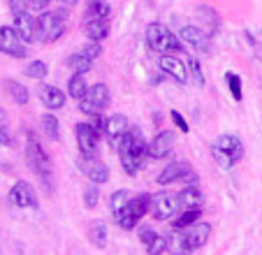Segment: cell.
Masks as SVG:
<instances>
[{"label": "cell", "instance_id": "1", "mask_svg": "<svg viewBox=\"0 0 262 255\" xmlns=\"http://www.w3.org/2000/svg\"><path fill=\"white\" fill-rule=\"evenodd\" d=\"M116 151H119V160H121L125 172L137 174L139 167H142L148 158V144L144 142V137L137 133V130H128L125 137L121 139Z\"/></svg>", "mask_w": 262, "mask_h": 255}, {"label": "cell", "instance_id": "2", "mask_svg": "<svg viewBox=\"0 0 262 255\" xmlns=\"http://www.w3.org/2000/svg\"><path fill=\"white\" fill-rule=\"evenodd\" d=\"M26 162H28L30 169L42 179L47 190L51 193V186H54V183H51V160H49V156H47V151L42 148L40 139L35 137L33 133H28V142H26Z\"/></svg>", "mask_w": 262, "mask_h": 255}, {"label": "cell", "instance_id": "3", "mask_svg": "<svg viewBox=\"0 0 262 255\" xmlns=\"http://www.w3.org/2000/svg\"><path fill=\"white\" fill-rule=\"evenodd\" d=\"M146 42L148 47L160 56H177V54H183V42L172 33L167 30L163 24H151L146 28Z\"/></svg>", "mask_w": 262, "mask_h": 255}, {"label": "cell", "instance_id": "4", "mask_svg": "<svg viewBox=\"0 0 262 255\" xmlns=\"http://www.w3.org/2000/svg\"><path fill=\"white\" fill-rule=\"evenodd\" d=\"M211 156H213V160H216L218 167L230 169V167H234L244 158L242 139H239L237 135H223V137H218L216 142H213Z\"/></svg>", "mask_w": 262, "mask_h": 255}, {"label": "cell", "instance_id": "5", "mask_svg": "<svg viewBox=\"0 0 262 255\" xmlns=\"http://www.w3.org/2000/svg\"><path fill=\"white\" fill-rule=\"evenodd\" d=\"M148 209H151V195L139 193V195H135L133 200L128 202V206L121 211L119 216H114V221L119 223L123 230H133V227L139 223V218L148 214Z\"/></svg>", "mask_w": 262, "mask_h": 255}, {"label": "cell", "instance_id": "6", "mask_svg": "<svg viewBox=\"0 0 262 255\" xmlns=\"http://www.w3.org/2000/svg\"><path fill=\"white\" fill-rule=\"evenodd\" d=\"M65 33V14L60 12H42L37 16V39L49 45L60 39V35Z\"/></svg>", "mask_w": 262, "mask_h": 255}, {"label": "cell", "instance_id": "7", "mask_svg": "<svg viewBox=\"0 0 262 255\" xmlns=\"http://www.w3.org/2000/svg\"><path fill=\"white\" fill-rule=\"evenodd\" d=\"M109 100H112V93L104 83H95L93 89L86 91V95L79 100V109L86 114V116H93V114H100L102 109H107Z\"/></svg>", "mask_w": 262, "mask_h": 255}, {"label": "cell", "instance_id": "8", "mask_svg": "<svg viewBox=\"0 0 262 255\" xmlns=\"http://www.w3.org/2000/svg\"><path fill=\"white\" fill-rule=\"evenodd\" d=\"M179 209V200L177 195H172V193L167 190H160L156 193V195H151V216L156 218V221H167V218H172L174 214H177Z\"/></svg>", "mask_w": 262, "mask_h": 255}, {"label": "cell", "instance_id": "9", "mask_svg": "<svg viewBox=\"0 0 262 255\" xmlns=\"http://www.w3.org/2000/svg\"><path fill=\"white\" fill-rule=\"evenodd\" d=\"M128 130H130V123H128V116H123V114H112L109 118H104L102 135L107 137V142L112 148H119L121 139L125 137Z\"/></svg>", "mask_w": 262, "mask_h": 255}, {"label": "cell", "instance_id": "10", "mask_svg": "<svg viewBox=\"0 0 262 255\" xmlns=\"http://www.w3.org/2000/svg\"><path fill=\"white\" fill-rule=\"evenodd\" d=\"M0 51L12 58H24L26 56V45L21 35L10 26H0Z\"/></svg>", "mask_w": 262, "mask_h": 255}, {"label": "cell", "instance_id": "11", "mask_svg": "<svg viewBox=\"0 0 262 255\" xmlns=\"http://www.w3.org/2000/svg\"><path fill=\"white\" fill-rule=\"evenodd\" d=\"M74 130H77V144H79V151L84 153V158H95L100 133L91 123H77Z\"/></svg>", "mask_w": 262, "mask_h": 255}, {"label": "cell", "instance_id": "12", "mask_svg": "<svg viewBox=\"0 0 262 255\" xmlns=\"http://www.w3.org/2000/svg\"><path fill=\"white\" fill-rule=\"evenodd\" d=\"M10 204L19 209H35L37 206V193L33 190L28 181H16L10 190Z\"/></svg>", "mask_w": 262, "mask_h": 255}, {"label": "cell", "instance_id": "13", "mask_svg": "<svg viewBox=\"0 0 262 255\" xmlns=\"http://www.w3.org/2000/svg\"><path fill=\"white\" fill-rule=\"evenodd\" d=\"M160 70L167 72V77H172L179 83H188L190 81V72H188V63L177 56H160Z\"/></svg>", "mask_w": 262, "mask_h": 255}, {"label": "cell", "instance_id": "14", "mask_svg": "<svg viewBox=\"0 0 262 255\" xmlns=\"http://www.w3.org/2000/svg\"><path fill=\"white\" fill-rule=\"evenodd\" d=\"M165 239H167V250L172 255H190L195 250L183 227H172V230L165 235Z\"/></svg>", "mask_w": 262, "mask_h": 255}, {"label": "cell", "instance_id": "15", "mask_svg": "<svg viewBox=\"0 0 262 255\" xmlns=\"http://www.w3.org/2000/svg\"><path fill=\"white\" fill-rule=\"evenodd\" d=\"M181 42H186L188 47H193L195 51H200V54H209L211 51V42H209V35L202 33L200 28H193V26H186V28H181Z\"/></svg>", "mask_w": 262, "mask_h": 255}, {"label": "cell", "instance_id": "16", "mask_svg": "<svg viewBox=\"0 0 262 255\" xmlns=\"http://www.w3.org/2000/svg\"><path fill=\"white\" fill-rule=\"evenodd\" d=\"M188 177H193L188 162H169L163 172L158 174V183L160 186H169L174 181H186Z\"/></svg>", "mask_w": 262, "mask_h": 255}, {"label": "cell", "instance_id": "17", "mask_svg": "<svg viewBox=\"0 0 262 255\" xmlns=\"http://www.w3.org/2000/svg\"><path fill=\"white\" fill-rule=\"evenodd\" d=\"M174 139H177V137H174L172 130H160V133L151 139V144H148V158H154V160L165 158L169 151H172Z\"/></svg>", "mask_w": 262, "mask_h": 255}, {"label": "cell", "instance_id": "18", "mask_svg": "<svg viewBox=\"0 0 262 255\" xmlns=\"http://www.w3.org/2000/svg\"><path fill=\"white\" fill-rule=\"evenodd\" d=\"M81 165V172L89 177L91 183H107L109 181V169L104 162H100L98 158H84V160L79 162Z\"/></svg>", "mask_w": 262, "mask_h": 255}, {"label": "cell", "instance_id": "19", "mask_svg": "<svg viewBox=\"0 0 262 255\" xmlns=\"http://www.w3.org/2000/svg\"><path fill=\"white\" fill-rule=\"evenodd\" d=\"M112 30V21L109 19H100V16H84V33L89 39L93 42H102Z\"/></svg>", "mask_w": 262, "mask_h": 255}, {"label": "cell", "instance_id": "20", "mask_svg": "<svg viewBox=\"0 0 262 255\" xmlns=\"http://www.w3.org/2000/svg\"><path fill=\"white\" fill-rule=\"evenodd\" d=\"M177 200H179V209L188 211V209H202L204 204V193L200 190L198 186H186L177 193Z\"/></svg>", "mask_w": 262, "mask_h": 255}, {"label": "cell", "instance_id": "21", "mask_svg": "<svg viewBox=\"0 0 262 255\" xmlns=\"http://www.w3.org/2000/svg\"><path fill=\"white\" fill-rule=\"evenodd\" d=\"M14 30L21 35L24 42H37V19H33L28 12L14 16Z\"/></svg>", "mask_w": 262, "mask_h": 255}, {"label": "cell", "instance_id": "22", "mask_svg": "<svg viewBox=\"0 0 262 255\" xmlns=\"http://www.w3.org/2000/svg\"><path fill=\"white\" fill-rule=\"evenodd\" d=\"M183 230H186V235H188V239H190V244H193L195 250H198L200 246L207 244L209 235H211V225H209V223H202V221H198L190 227H183Z\"/></svg>", "mask_w": 262, "mask_h": 255}, {"label": "cell", "instance_id": "23", "mask_svg": "<svg viewBox=\"0 0 262 255\" xmlns=\"http://www.w3.org/2000/svg\"><path fill=\"white\" fill-rule=\"evenodd\" d=\"M40 100L47 109H60L65 104V93L60 89H56V86H42Z\"/></svg>", "mask_w": 262, "mask_h": 255}, {"label": "cell", "instance_id": "24", "mask_svg": "<svg viewBox=\"0 0 262 255\" xmlns=\"http://www.w3.org/2000/svg\"><path fill=\"white\" fill-rule=\"evenodd\" d=\"M68 65H70V68H72L77 74H84V72H89V70L93 68V58H91V56H86L84 51H81V54H72V56H70V58H68Z\"/></svg>", "mask_w": 262, "mask_h": 255}, {"label": "cell", "instance_id": "25", "mask_svg": "<svg viewBox=\"0 0 262 255\" xmlns=\"http://www.w3.org/2000/svg\"><path fill=\"white\" fill-rule=\"evenodd\" d=\"M130 200H133V197H130L128 190H116V193H112V197H109V209H112V216H119L121 211L128 206Z\"/></svg>", "mask_w": 262, "mask_h": 255}, {"label": "cell", "instance_id": "26", "mask_svg": "<svg viewBox=\"0 0 262 255\" xmlns=\"http://www.w3.org/2000/svg\"><path fill=\"white\" fill-rule=\"evenodd\" d=\"M86 91H89V86H86L84 77L81 74H74V77H70L68 81V95H72L74 100H81L86 95Z\"/></svg>", "mask_w": 262, "mask_h": 255}, {"label": "cell", "instance_id": "27", "mask_svg": "<svg viewBox=\"0 0 262 255\" xmlns=\"http://www.w3.org/2000/svg\"><path fill=\"white\" fill-rule=\"evenodd\" d=\"M86 16H100V19H112V7L104 0H91Z\"/></svg>", "mask_w": 262, "mask_h": 255}, {"label": "cell", "instance_id": "28", "mask_svg": "<svg viewBox=\"0 0 262 255\" xmlns=\"http://www.w3.org/2000/svg\"><path fill=\"white\" fill-rule=\"evenodd\" d=\"M5 89L10 91V95H12V100H14L16 104H26L28 102V89H26L24 83H19V81H7L5 83Z\"/></svg>", "mask_w": 262, "mask_h": 255}, {"label": "cell", "instance_id": "29", "mask_svg": "<svg viewBox=\"0 0 262 255\" xmlns=\"http://www.w3.org/2000/svg\"><path fill=\"white\" fill-rule=\"evenodd\" d=\"M91 241H93L98 248H104V244H107V225H104L102 221L91 223Z\"/></svg>", "mask_w": 262, "mask_h": 255}, {"label": "cell", "instance_id": "30", "mask_svg": "<svg viewBox=\"0 0 262 255\" xmlns=\"http://www.w3.org/2000/svg\"><path fill=\"white\" fill-rule=\"evenodd\" d=\"M42 130L49 139H58V118L54 114H45L42 116Z\"/></svg>", "mask_w": 262, "mask_h": 255}, {"label": "cell", "instance_id": "31", "mask_svg": "<svg viewBox=\"0 0 262 255\" xmlns=\"http://www.w3.org/2000/svg\"><path fill=\"white\" fill-rule=\"evenodd\" d=\"M198 221H200V209H188V211H183L181 216L174 221L172 227H190V225H195Z\"/></svg>", "mask_w": 262, "mask_h": 255}, {"label": "cell", "instance_id": "32", "mask_svg": "<svg viewBox=\"0 0 262 255\" xmlns=\"http://www.w3.org/2000/svg\"><path fill=\"white\" fill-rule=\"evenodd\" d=\"M186 63H188L190 81H193L195 86H204V77H202V70H200V63H198V58H188V56H186Z\"/></svg>", "mask_w": 262, "mask_h": 255}, {"label": "cell", "instance_id": "33", "mask_svg": "<svg viewBox=\"0 0 262 255\" xmlns=\"http://www.w3.org/2000/svg\"><path fill=\"white\" fill-rule=\"evenodd\" d=\"M26 74H28L30 79H45L47 65L42 63V60H33V63H28V68H26Z\"/></svg>", "mask_w": 262, "mask_h": 255}, {"label": "cell", "instance_id": "34", "mask_svg": "<svg viewBox=\"0 0 262 255\" xmlns=\"http://www.w3.org/2000/svg\"><path fill=\"white\" fill-rule=\"evenodd\" d=\"M225 77H228V86H230V93H232V98L237 100H242V79L237 77V74L234 72H228L225 74Z\"/></svg>", "mask_w": 262, "mask_h": 255}, {"label": "cell", "instance_id": "35", "mask_svg": "<svg viewBox=\"0 0 262 255\" xmlns=\"http://www.w3.org/2000/svg\"><path fill=\"white\" fill-rule=\"evenodd\" d=\"M95 186H98V183H91V186L86 188V193H84V204L89 206V209H93V206L98 204V200H100V190Z\"/></svg>", "mask_w": 262, "mask_h": 255}, {"label": "cell", "instance_id": "36", "mask_svg": "<svg viewBox=\"0 0 262 255\" xmlns=\"http://www.w3.org/2000/svg\"><path fill=\"white\" fill-rule=\"evenodd\" d=\"M165 250H167V239H165V237H160V235H158V239H156L154 244L146 246V253L148 255H163Z\"/></svg>", "mask_w": 262, "mask_h": 255}, {"label": "cell", "instance_id": "37", "mask_svg": "<svg viewBox=\"0 0 262 255\" xmlns=\"http://www.w3.org/2000/svg\"><path fill=\"white\" fill-rule=\"evenodd\" d=\"M10 7H12V14H14V16L26 14V12L30 10V0H12Z\"/></svg>", "mask_w": 262, "mask_h": 255}, {"label": "cell", "instance_id": "38", "mask_svg": "<svg viewBox=\"0 0 262 255\" xmlns=\"http://www.w3.org/2000/svg\"><path fill=\"white\" fill-rule=\"evenodd\" d=\"M139 239H142V244H144V246H151L156 239H158V235H156V232L151 230V227H144V230L139 232Z\"/></svg>", "mask_w": 262, "mask_h": 255}, {"label": "cell", "instance_id": "39", "mask_svg": "<svg viewBox=\"0 0 262 255\" xmlns=\"http://www.w3.org/2000/svg\"><path fill=\"white\" fill-rule=\"evenodd\" d=\"M169 116H172V123L181 130V133H188V123H186V118L181 116L179 112H169Z\"/></svg>", "mask_w": 262, "mask_h": 255}, {"label": "cell", "instance_id": "40", "mask_svg": "<svg viewBox=\"0 0 262 255\" xmlns=\"http://www.w3.org/2000/svg\"><path fill=\"white\" fill-rule=\"evenodd\" d=\"M84 54H86V56H91V58L95 60V58L100 56V42H93V39H91L89 45L84 47Z\"/></svg>", "mask_w": 262, "mask_h": 255}, {"label": "cell", "instance_id": "41", "mask_svg": "<svg viewBox=\"0 0 262 255\" xmlns=\"http://www.w3.org/2000/svg\"><path fill=\"white\" fill-rule=\"evenodd\" d=\"M51 0H30V10L33 12H45L49 7Z\"/></svg>", "mask_w": 262, "mask_h": 255}, {"label": "cell", "instance_id": "42", "mask_svg": "<svg viewBox=\"0 0 262 255\" xmlns=\"http://www.w3.org/2000/svg\"><path fill=\"white\" fill-rule=\"evenodd\" d=\"M0 144H10V133L5 128H0Z\"/></svg>", "mask_w": 262, "mask_h": 255}, {"label": "cell", "instance_id": "43", "mask_svg": "<svg viewBox=\"0 0 262 255\" xmlns=\"http://www.w3.org/2000/svg\"><path fill=\"white\" fill-rule=\"evenodd\" d=\"M0 128H5V130L10 128V121H7V114L3 112V109H0Z\"/></svg>", "mask_w": 262, "mask_h": 255}, {"label": "cell", "instance_id": "44", "mask_svg": "<svg viewBox=\"0 0 262 255\" xmlns=\"http://www.w3.org/2000/svg\"><path fill=\"white\" fill-rule=\"evenodd\" d=\"M60 3H65V5H74V3H79V0H60Z\"/></svg>", "mask_w": 262, "mask_h": 255}]
</instances>
